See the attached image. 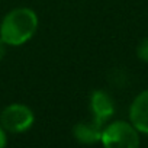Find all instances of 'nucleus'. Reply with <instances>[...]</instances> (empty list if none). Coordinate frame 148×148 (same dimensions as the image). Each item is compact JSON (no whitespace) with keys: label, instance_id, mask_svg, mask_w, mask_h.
I'll use <instances>...</instances> for the list:
<instances>
[{"label":"nucleus","instance_id":"nucleus-3","mask_svg":"<svg viewBox=\"0 0 148 148\" xmlns=\"http://www.w3.org/2000/svg\"><path fill=\"white\" fill-rule=\"evenodd\" d=\"M35 115L32 109L22 103H12L0 113V126L10 134H22L32 128Z\"/></svg>","mask_w":148,"mask_h":148},{"label":"nucleus","instance_id":"nucleus-5","mask_svg":"<svg viewBox=\"0 0 148 148\" xmlns=\"http://www.w3.org/2000/svg\"><path fill=\"white\" fill-rule=\"evenodd\" d=\"M129 122L138 132L148 135V90L141 92L129 106Z\"/></svg>","mask_w":148,"mask_h":148},{"label":"nucleus","instance_id":"nucleus-4","mask_svg":"<svg viewBox=\"0 0 148 148\" xmlns=\"http://www.w3.org/2000/svg\"><path fill=\"white\" fill-rule=\"evenodd\" d=\"M90 112L92 119L100 125H105L115 113V103L112 97L103 90H95L90 95Z\"/></svg>","mask_w":148,"mask_h":148},{"label":"nucleus","instance_id":"nucleus-6","mask_svg":"<svg viewBox=\"0 0 148 148\" xmlns=\"http://www.w3.org/2000/svg\"><path fill=\"white\" fill-rule=\"evenodd\" d=\"M103 125L97 123L93 119L79 122L76 126L73 128V135L76 138V141L82 144H96L100 141Z\"/></svg>","mask_w":148,"mask_h":148},{"label":"nucleus","instance_id":"nucleus-2","mask_svg":"<svg viewBox=\"0 0 148 148\" xmlns=\"http://www.w3.org/2000/svg\"><path fill=\"white\" fill-rule=\"evenodd\" d=\"M100 142L106 148H136L139 147V132L131 122L115 121L102 129Z\"/></svg>","mask_w":148,"mask_h":148},{"label":"nucleus","instance_id":"nucleus-1","mask_svg":"<svg viewBox=\"0 0 148 148\" xmlns=\"http://www.w3.org/2000/svg\"><path fill=\"white\" fill-rule=\"evenodd\" d=\"M38 29V15L29 8H16L6 13L0 23V39L8 47L26 44Z\"/></svg>","mask_w":148,"mask_h":148},{"label":"nucleus","instance_id":"nucleus-9","mask_svg":"<svg viewBox=\"0 0 148 148\" xmlns=\"http://www.w3.org/2000/svg\"><path fill=\"white\" fill-rule=\"evenodd\" d=\"M6 49H8V45L0 39V60H2L3 57H5V54H6Z\"/></svg>","mask_w":148,"mask_h":148},{"label":"nucleus","instance_id":"nucleus-7","mask_svg":"<svg viewBox=\"0 0 148 148\" xmlns=\"http://www.w3.org/2000/svg\"><path fill=\"white\" fill-rule=\"evenodd\" d=\"M136 57L142 61L148 64V38H144L138 47H136Z\"/></svg>","mask_w":148,"mask_h":148},{"label":"nucleus","instance_id":"nucleus-8","mask_svg":"<svg viewBox=\"0 0 148 148\" xmlns=\"http://www.w3.org/2000/svg\"><path fill=\"white\" fill-rule=\"evenodd\" d=\"M6 144H8V136H6V131L0 126V148H3V147H6Z\"/></svg>","mask_w":148,"mask_h":148}]
</instances>
